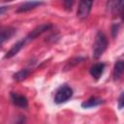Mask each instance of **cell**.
I'll use <instances>...</instances> for the list:
<instances>
[{
	"label": "cell",
	"mask_w": 124,
	"mask_h": 124,
	"mask_svg": "<svg viewBox=\"0 0 124 124\" xmlns=\"http://www.w3.org/2000/svg\"><path fill=\"white\" fill-rule=\"evenodd\" d=\"M107 46H108V39L103 32L99 31L95 37L93 44V57L95 59L100 58L107 49Z\"/></svg>",
	"instance_id": "1"
},
{
	"label": "cell",
	"mask_w": 124,
	"mask_h": 124,
	"mask_svg": "<svg viewBox=\"0 0 124 124\" xmlns=\"http://www.w3.org/2000/svg\"><path fill=\"white\" fill-rule=\"evenodd\" d=\"M72 96H73V89L68 85H63L57 90V92L54 96V102L56 104L65 103Z\"/></svg>",
	"instance_id": "2"
},
{
	"label": "cell",
	"mask_w": 124,
	"mask_h": 124,
	"mask_svg": "<svg viewBox=\"0 0 124 124\" xmlns=\"http://www.w3.org/2000/svg\"><path fill=\"white\" fill-rule=\"evenodd\" d=\"M93 2L94 0H80L77 11V16L81 19L86 18L91 12Z\"/></svg>",
	"instance_id": "3"
},
{
	"label": "cell",
	"mask_w": 124,
	"mask_h": 124,
	"mask_svg": "<svg viewBox=\"0 0 124 124\" xmlns=\"http://www.w3.org/2000/svg\"><path fill=\"white\" fill-rule=\"evenodd\" d=\"M49 28H50V24H48V23L41 24L40 26L36 27L35 29H33V30L28 34V36H27V37H25V38H24L25 43H28V42H30V41H32V40H34L35 38H37L38 36H40L41 34H43L45 31L48 30Z\"/></svg>",
	"instance_id": "4"
},
{
	"label": "cell",
	"mask_w": 124,
	"mask_h": 124,
	"mask_svg": "<svg viewBox=\"0 0 124 124\" xmlns=\"http://www.w3.org/2000/svg\"><path fill=\"white\" fill-rule=\"evenodd\" d=\"M11 98H12V101H13L14 105H16V107H19V108H27L28 101H27V98L25 96L13 92L11 94Z\"/></svg>",
	"instance_id": "5"
},
{
	"label": "cell",
	"mask_w": 124,
	"mask_h": 124,
	"mask_svg": "<svg viewBox=\"0 0 124 124\" xmlns=\"http://www.w3.org/2000/svg\"><path fill=\"white\" fill-rule=\"evenodd\" d=\"M123 0H108L107 1V10L111 14H117L122 9Z\"/></svg>",
	"instance_id": "6"
},
{
	"label": "cell",
	"mask_w": 124,
	"mask_h": 124,
	"mask_svg": "<svg viewBox=\"0 0 124 124\" xmlns=\"http://www.w3.org/2000/svg\"><path fill=\"white\" fill-rule=\"evenodd\" d=\"M43 3L41 1H38V0H32V1H27L25 3H23L18 9H17V13H24V12H28L30 10H33L34 8L42 5Z\"/></svg>",
	"instance_id": "7"
},
{
	"label": "cell",
	"mask_w": 124,
	"mask_h": 124,
	"mask_svg": "<svg viewBox=\"0 0 124 124\" xmlns=\"http://www.w3.org/2000/svg\"><path fill=\"white\" fill-rule=\"evenodd\" d=\"M104 70H105V64L104 63H97L90 68V75L95 79H99L102 77Z\"/></svg>",
	"instance_id": "8"
},
{
	"label": "cell",
	"mask_w": 124,
	"mask_h": 124,
	"mask_svg": "<svg viewBox=\"0 0 124 124\" xmlns=\"http://www.w3.org/2000/svg\"><path fill=\"white\" fill-rule=\"evenodd\" d=\"M26 43H25V41H24V39L23 40H21V41H18L17 43H16L13 46H12V48L7 52V54L5 55V57L6 58H11V57H13V56H15L23 46H24V45H25Z\"/></svg>",
	"instance_id": "9"
},
{
	"label": "cell",
	"mask_w": 124,
	"mask_h": 124,
	"mask_svg": "<svg viewBox=\"0 0 124 124\" xmlns=\"http://www.w3.org/2000/svg\"><path fill=\"white\" fill-rule=\"evenodd\" d=\"M15 33V29L8 27V28H0V44L7 41L9 38H11Z\"/></svg>",
	"instance_id": "10"
},
{
	"label": "cell",
	"mask_w": 124,
	"mask_h": 124,
	"mask_svg": "<svg viewBox=\"0 0 124 124\" xmlns=\"http://www.w3.org/2000/svg\"><path fill=\"white\" fill-rule=\"evenodd\" d=\"M123 70H124V63L121 60H118L115 65H114V70H113V78L114 79H119L122 75H123Z\"/></svg>",
	"instance_id": "11"
},
{
	"label": "cell",
	"mask_w": 124,
	"mask_h": 124,
	"mask_svg": "<svg viewBox=\"0 0 124 124\" xmlns=\"http://www.w3.org/2000/svg\"><path fill=\"white\" fill-rule=\"evenodd\" d=\"M101 103H102V100L100 98L92 97V98L86 100L85 102H83L81 104V107L82 108H93V107H96V106L100 105Z\"/></svg>",
	"instance_id": "12"
},
{
	"label": "cell",
	"mask_w": 124,
	"mask_h": 124,
	"mask_svg": "<svg viewBox=\"0 0 124 124\" xmlns=\"http://www.w3.org/2000/svg\"><path fill=\"white\" fill-rule=\"evenodd\" d=\"M27 76H28V71L27 70H20V71L16 72L14 75V79H16L17 81H20V80H23Z\"/></svg>",
	"instance_id": "13"
},
{
	"label": "cell",
	"mask_w": 124,
	"mask_h": 124,
	"mask_svg": "<svg viewBox=\"0 0 124 124\" xmlns=\"http://www.w3.org/2000/svg\"><path fill=\"white\" fill-rule=\"evenodd\" d=\"M64 7L67 9V10H71L73 4H74V0H64Z\"/></svg>",
	"instance_id": "14"
},
{
	"label": "cell",
	"mask_w": 124,
	"mask_h": 124,
	"mask_svg": "<svg viewBox=\"0 0 124 124\" xmlns=\"http://www.w3.org/2000/svg\"><path fill=\"white\" fill-rule=\"evenodd\" d=\"M123 99H124V95H123V93L120 95V97H119V100H118V108L121 109L122 108H123Z\"/></svg>",
	"instance_id": "15"
},
{
	"label": "cell",
	"mask_w": 124,
	"mask_h": 124,
	"mask_svg": "<svg viewBox=\"0 0 124 124\" xmlns=\"http://www.w3.org/2000/svg\"><path fill=\"white\" fill-rule=\"evenodd\" d=\"M8 10V7H6V6H3V7H0V15H2V14H4L6 11Z\"/></svg>",
	"instance_id": "16"
}]
</instances>
